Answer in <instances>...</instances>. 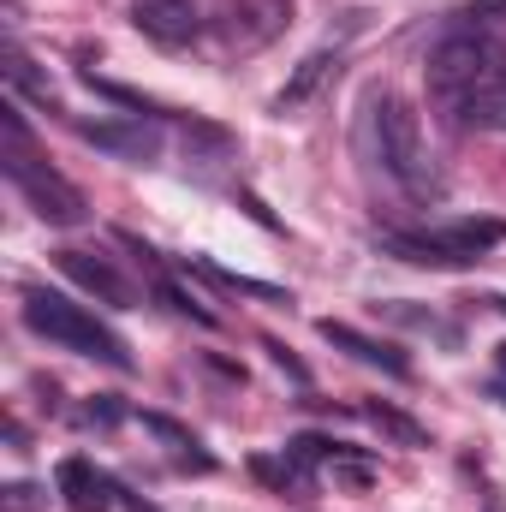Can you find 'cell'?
I'll return each mask as SVG.
<instances>
[{
    "label": "cell",
    "mask_w": 506,
    "mask_h": 512,
    "mask_svg": "<svg viewBox=\"0 0 506 512\" xmlns=\"http://www.w3.org/2000/svg\"><path fill=\"white\" fill-rule=\"evenodd\" d=\"M453 114L465 131H506V66H495L477 90H465L453 102Z\"/></svg>",
    "instance_id": "cell-12"
},
{
    "label": "cell",
    "mask_w": 506,
    "mask_h": 512,
    "mask_svg": "<svg viewBox=\"0 0 506 512\" xmlns=\"http://www.w3.org/2000/svg\"><path fill=\"white\" fill-rule=\"evenodd\" d=\"M286 453H292L298 465H340V459H352V447L334 441V435H292Z\"/></svg>",
    "instance_id": "cell-18"
},
{
    "label": "cell",
    "mask_w": 506,
    "mask_h": 512,
    "mask_svg": "<svg viewBox=\"0 0 506 512\" xmlns=\"http://www.w3.org/2000/svg\"><path fill=\"white\" fill-rule=\"evenodd\" d=\"M84 84H90V90H96L102 102H114V108H126L131 120H155V114H161V108H155V102H149L143 90H126V84H114V78H96V72H90Z\"/></svg>",
    "instance_id": "cell-19"
},
{
    "label": "cell",
    "mask_w": 506,
    "mask_h": 512,
    "mask_svg": "<svg viewBox=\"0 0 506 512\" xmlns=\"http://www.w3.org/2000/svg\"><path fill=\"white\" fill-rule=\"evenodd\" d=\"M376 310H387L393 322H405V328H423V334H441V340H453V328L441 322V316H429V310H411V304H376Z\"/></svg>",
    "instance_id": "cell-21"
},
{
    "label": "cell",
    "mask_w": 506,
    "mask_h": 512,
    "mask_svg": "<svg viewBox=\"0 0 506 512\" xmlns=\"http://www.w3.org/2000/svg\"><path fill=\"white\" fill-rule=\"evenodd\" d=\"M501 310H506V298H501Z\"/></svg>",
    "instance_id": "cell-27"
},
{
    "label": "cell",
    "mask_w": 506,
    "mask_h": 512,
    "mask_svg": "<svg viewBox=\"0 0 506 512\" xmlns=\"http://www.w3.org/2000/svg\"><path fill=\"white\" fill-rule=\"evenodd\" d=\"M459 30H477V36H495V30H506V0H465L459 12Z\"/></svg>",
    "instance_id": "cell-20"
},
{
    "label": "cell",
    "mask_w": 506,
    "mask_h": 512,
    "mask_svg": "<svg viewBox=\"0 0 506 512\" xmlns=\"http://www.w3.org/2000/svg\"><path fill=\"white\" fill-rule=\"evenodd\" d=\"M120 501H126V512H161V507H149L143 495H126V489H120Z\"/></svg>",
    "instance_id": "cell-25"
},
{
    "label": "cell",
    "mask_w": 506,
    "mask_h": 512,
    "mask_svg": "<svg viewBox=\"0 0 506 512\" xmlns=\"http://www.w3.org/2000/svg\"><path fill=\"white\" fill-rule=\"evenodd\" d=\"M191 274H203V280H215V286H227V292H245V298L286 304V286H274V280H251V274H233V268H221V262H209V256H191Z\"/></svg>",
    "instance_id": "cell-15"
},
{
    "label": "cell",
    "mask_w": 506,
    "mask_h": 512,
    "mask_svg": "<svg viewBox=\"0 0 506 512\" xmlns=\"http://www.w3.org/2000/svg\"><path fill=\"white\" fill-rule=\"evenodd\" d=\"M429 90H441V96H465V90H477L489 72H495V42L489 36H477V30H453V36H441L435 48H429Z\"/></svg>",
    "instance_id": "cell-4"
},
{
    "label": "cell",
    "mask_w": 506,
    "mask_h": 512,
    "mask_svg": "<svg viewBox=\"0 0 506 512\" xmlns=\"http://www.w3.org/2000/svg\"><path fill=\"white\" fill-rule=\"evenodd\" d=\"M78 137L108 149V155H126V161H149L155 143H161L149 120H78Z\"/></svg>",
    "instance_id": "cell-10"
},
{
    "label": "cell",
    "mask_w": 506,
    "mask_h": 512,
    "mask_svg": "<svg viewBox=\"0 0 506 512\" xmlns=\"http://www.w3.org/2000/svg\"><path fill=\"white\" fill-rule=\"evenodd\" d=\"M137 423H143V435H155V441L185 465V471H197V477H209V471H215V453H209L185 423H173V417H161V411H137Z\"/></svg>",
    "instance_id": "cell-13"
},
{
    "label": "cell",
    "mask_w": 506,
    "mask_h": 512,
    "mask_svg": "<svg viewBox=\"0 0 506 512\" xmlns=\"http://www.w3.org/2000/svg\"><path fill=\"white\" fill-rule=\"evenodd\" d=\"M0 507L6 512H42V489H36V483H6Z\"/></svg>",
    "instance_id": "cell-23"
},
{
    "label": "cell",
    "mask_w": 506,
    "mask_h": 512,
    "mask_svg": "<svg viewBox=\"0 0 506 512\" xmlns=\"http://www.w3.org/2000/svg\"><path fill=\"white\" fill-rule=\"evenodd\" d=\"M54 483H60V495H66V507L72 512H108L120 501V489H114V477L108 471H96L90 459H60V471H54Z\"/></svg>",
    "instance_id": "cell-9"
},
{
    "label": "cell",
    "mask_w": 506,
    "mask_h": 512,
    "mask_svg": "<svg viewBox=\"0 0 506 512\" xmlns=\"http://www.w3.org/2000/svg\"><path fill=\"white\" fill-rule=\"evenodd\" d=\"M495 364H501V370H506V346H501V358H495Z\"/></svg>",
    "instance_id": "cell-26"
},
{
    "label": "cell",
    "mask_w": 506,
    "mask_h": 512,
    "mask_svg": "<svg viewBox=\"0 0 506 512\" xmlns=\"http://www.w3.org/2000/svg\"><path fill=\"white\" fill-rule=\"evenodd\" d=\"M24 328L30 334H42L48 346H66V352H78V358H102V364H114V370H131V352L126 340L108 328V322H96L84 304H72V298H60V292H24Z\"/></svg>",
    "instance_id": "cell-1"
},
{
    "label": "cell",
    "mask_w": 506,
    "mask_h": 512,
    "mask_svg": "<svg viewBox=\"0 0 506 512\" xmlns=\"http://www.w3.org/2000/svg\"><path fill=\"white\" fill-rule=\"evenodd\" d=\"M120 417H126V405H120L114 393H96V399L84 405V423H90V429H114Z\"/></svg>",
    "instance_id": "cell-22"
},
{
    "label": "cell",
    "mask_w": 506,
    "mask_h": 512,
    "mask_svg": "<svg viewBox=\"0 0 506 512\" xmlns=\"http://www.w3.org/2000/svg\"><path fill=\"white\" fill-rule=\"evenodd\" d=\"M251 477H256V483H268V489H280V495H286V489H292V495H298V489H310V465H298L292 453H286V459L256 453V459H251Z\"/></svg>",
    "instance_id": "cell-17"
},
{
    "label": "cell",
    "mask_w": 506,
    "mask_h": 512,
    "mask_svg": "<svg viewBox=\"0 0 506 512\" xmlns=\"http://www.w3.org/2000/svg\"><path fill=\"white\" fill-rule=\"evenodd\" d=\"M6 179L24 191V203L48 221V227H78L84 215H90V203H84V191L66 179V173H54L48 161H36V149H12L6 143Z\"/></svg>",
    "instance_id": "cell-3"
},
{
    "label": "cell",
    "mask_w": 506,
    "mask_h": 512,
    "mask_svg": "<svg viewBox=\"0 0 506 512\" xmlns=\"http://www.w3.org/2000/svg\"><path fill=\"white\" fill-rule=\"evenodd\" d=\"M292 24V0H221L209 30L227 54H256Z\"/></svg>",
    "instance_id": "cell-5"
},
{
    "label": "cell",
    "mask_w": 506,
    "mask_h": 512,
    "mask_svg": "<svg viewBox=\"0 0 506 512\" xmlns=\"http://www.w3.org/2000/svg\"><path fill=\"white\" fill-rule=\"evenodd\" d=\"M316 334L328 340V346H340L346 358H358V364H370V370H381V376H411V358L399 352V346H387V340H370V334H358L352 322H334V316H322L316 322Z\"/></svg>",
    "instance_id": "cell-7"
},
{
    "label": "cell",
    "mask_w": 506,
    "mask_h": 512,
    "mask_svg": "<svg viewBox=\"0 0 506 512\" xmlns=\"http://www.w3.org/2000/svg\"><path fill=\"white\" fill-rule=\"evenodd\" d=\"M131 24H137L149 42H161V48H185V42L203 36L197 0H131Z\"/></svg>",
    "instance_id": "cell-6"
},
{
    "label": "cell",
    "mask_w": 506,
    "mask_h": 512,
    "mask_svg": "<svg viewBox=\"0 0 506 512\" xmlns=\"http://www.w3.org/2000/svg\"><path fill=\"white\" fill-rule=\"evenodd\" d=\"M376 155L411 197L435 191V179H429V155H423V126H417V108H411L405 96H381L376 102Z\"/></svg>",
    "instance_id": "cell-2"
},
{
    "label": "cell",
    "mask_w": 506,
    "mask_h": 512,
    "mask_svg": "<svg viewBox=\"0 0 506 512\" xmlns=\"http://www.w3.org/2000/svg\"><path fill=\"white\" fill-rule=\"evenodd\" d=\"M262 352H268V358H274V364H280V370H286V376H292L298 387H310V370H304V364H298V358H292L280 340H262Z\"/></svg>",
    "instance_id": "cell-24"
},
{
    "label": "cell",
    "mask_w": 506,
    "mask_h": 512,
    "mask_svg": "<svg viewBox=\"0 0 506 512\" xmlns=\"http://www.w3.org/2000/svg\"><path fill=\"white\" fill-rule=\"evenodd\" d=\"M358 411H364V423H370V429H381L393 447H429V429H423L417 417H405L399 405H387V399H364Z\"/></svg>",
    "instance_id": "cell-14"
},
{
    "label": "cell",
    "mask_w": 506,
    "mask_h": 512,
    "mask_svg": "<svg viewBox=\"0 0 506 512\" xmlns=\"http://www.w3.org/2000/svg\"><path fill=\"white\" fill-rule=\"evenodd\" d=\"M328 78H340V48H316V54H304V60L292 66V78L280 84V96H274V114H292V108L316 102Z\"/></svg>",
    "instance_id": "cell-11"
},
{
    "label": "cell",
    "mask_w": 506,
    "mask_h": 512,
    "mask_svg": "<svg viewBox=\"0 0 506 512\" xmlns=\"http://www.w3.org/2000/svg\"><path fill=\"white\" fill-rule=\"evenodd\" d=\"M60 274L66 280H78L84 292H96L102 304H114V310H131V280L108 262V256H96V251H60Z\"/></svg>",
    "instance_id": "cell-8"
},
{
    "label": "cell",
    "mask_w": 506,
    "mask_h": 512,
    "mask_svg": "<svg viewBox=\"0 0 506 512\" xmlns=\"http://www.w3.org/2000/svg\"><path fill=\"white\" fill-rule=\"evenodd\" d=\"M0 60H6V84H12V90H30L42 108H54V84L36 72V60H30L18 42H6V48H0Z\"/></svg>",
    "instance_id": "cell-16"
}]
</instances>
